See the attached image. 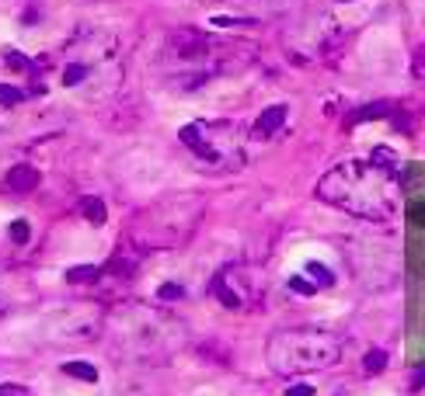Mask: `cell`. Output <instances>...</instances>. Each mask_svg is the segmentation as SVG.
<instances>
[{
    "label": "cell",
    "mask_w": 425,
    "mask_h": 396,
    "mask_svg": "<svg viewBox=\"0 0 425 396\" xmlns=\"http://www.w3.org/2000/svg\"><path fill=\"white\" fill-rule=\"evenodd\" d=\"M317 195L345 212L370 219V223H387L397 209V174L383 170L380 163L366 160H348L335 167L332 174L321 177Z\"/></svg>",
    "instance_id": "cell-1"
},
{
    "label": "cell",
    "mask_w": 425,
    "mask_h": 396,
    "mask_svg": "<svg viewBox=\"0 0 425 396\" xmlns=\"http://www.w3.org/2000/svg\"><path fill=\"white\" fill-rule=\"evenodd\" d=\"M223 49H227L223 42H212L210 35H203L196 28H178V32H171L164 49H161V74L178 91H196L212 74H220L223 66H237L241 63V59L220 56Z\"/></svg>",
    "instance_id": "cell-2"
},
{
    "label": "cell",
    "mask_w": 425,
    "mask_h": 396,
    "mask_svg": "<svg viewBox=\"0 0 425 396\" xmlns=\"http://www.w3.org/2000/svg\"><path fill=\"white\" fill-rule=\"evenodd\" d=\"M199 216H203V202L196 195L161 198V202H154L150 209H143L136 216V223L126 230V237L140 247V254L181 247L185 240L192 237Z\"/></svg>",
    "instance_id": "cell-3"
},
{
    "label": "cell",
    "mask_w": 425,
    "mask_h": 396,
    "mask_svg": "<svg viewBox=\"0 0 425 396\" xmlns=\"http://www.w3.org/2000/svg\"><path fill=\"white\" fill-rule=\"evenodd\" d=\"M341 358V341L328 330H279L268 341V368L276 375H300V372H321L332 368Z\"/></svg>",
    "instance_id": "cell-4"
},
{
    "label": "cell",
    "mask_w": 425,
    "mask_h": 396,
    "mask_svg": "<svg viewBox=\"0 0 425 396\" xmlns=\"http://www.w3.org/2000/svg\"><path fill=\"white\" fill-rule=\"evenodd\" d=\"M112 334L119 337V344L126 348V355L140 358H168L174 348V337L168 330H178L164 313H143V310H119L108 320Z\"/></svg>",
    "instance_id": "cell-5"
},
{
    "label": "cell",
    "mask_w": 425,
    "mask_h": 396,
    "mask_svg": "<svg viewBox=\"0 0 425 396\" xmlns=\"http://www.w3.org/2000/svg\"><path fill=\"white\" fill-rule=\"evenodd\" d=\"M178 139L220 170L244 167V132L234 122H192L178 132Z\"/></svg>",
    "instance_id": "cell-6"
},
{
    "label": "cell",
    "mask_w": 425,
    "mask_h": 396,
    "mask_svg": "<svg viewBox=\"0 0 425 396\" xmlns=\"http://www.w3.org/2000/svg\"><path fill=\"white\" fill-rule=\"evenodd\" d=\"M49 327L56 330V337H77V341H91L101 330V313L94 310V303H77L74 310H63L49 320Z\"/></svg>",
    "instance_id": "cell-7"
},
{
    "label": "cell",
    "mask_w": 425,
    "mask_h": 396,
    "mask_svg": "<svg viewBox=\"0 0 425 396\" xmlns=\"http://www.w3.org/2000/svg\"><path fill=\"white\" fill-rule=\"evenodd\" d=\"M248 275H251V268H244V264H234V268L220 272V278L230 285V292L241 299V306H248L251 299H258V292H261L258 278H248Z\"/></svg>",
    "instance_id": "cell-8"
},
{
    "label": "cell",
    "mask_w": 425,
    "mask_h": 396,
    "mask_svg": "<svg viewBox=\"0 0 425 396\" xmlns=\"http://www.w3.org/2000/svg\"><path fill=\"white\" fill-rule=\"evenodd\" d=\"M39 181H42V174H39L35 167H28V163H18V167H11V174H7V188H11V192H18V195L35 192V188H39Z\"/></svg>",
    "instance_id": "cell-9"
},
{
    "label": "cell",
    "mask_w": 425,
    "mask_h": 396,
    "mask_svg": "<svg viewBox=\"0 0 425 396\" xmlns=\"http://www.w3.org/2000/svg\"><path fill=\"white\" fill-rule=\"evenodd\" d=\"M283 122H286V105H268V108L258 115L255 129H251V139H268L272 132H279Z\"/></svg>",
    "instance_id": "cell-10"
},
{
    "label": "cell",
    "mask_w": 425,
    "mask_h": 396,
    "mask_svg": "<svg viewBox=\"0 0 425 396\" xmlns=\"http://www.w3.org/2000/svg\"><path fill=\"white\" fill-rule=\"evenodd\" d=\"M210 296L216 299V303H220V306H227V310H241V299L230 292V285H227V281H223L220 275L210 281Z\"/></svg>",
    "instance_id": "cell-11"
},
{
    "label": "cell",
    "mask_w": 425,
    "mask_h": 396,
    "mask_svg": "<svg viewBox=\"0 0 425 396\" xmlns=\"http://www.w3.org/2000/svg\"><path fill=\"white\" fill-rule=\"evenodd\" d=\"M81 212H84V219L91 223V226H101V223L108 219V209H105V202H101V198H84Z\"/></svg>",
    "instance_id": "cell-12"
},
{
    "label": "cell",
    "mask_w": 425,
    "mask_h": 396,
    "mask_svg": "<svg viewBox=\"0 0 425 396\" xmlns=\"http://www.w3.org/2000/svg\"><path fill=\"white\" fill-rule=\"evenodd\" d=\"M394 112H390V105L380 101V105H366V108H359L356 115H352V125H359V122H373V119H390Z\"/></svg>",
    "instance_id": "cell-13"
},
{
    "label": "cell",
    "mask_w": 425,
    "mask_h": 396,
    "mask_svg": "<svg viewBox=\"0 0 425 396\" xmlns=\"http://www.w3.org/2000/svg\"><path fill=\"white\" fill-rule=\"evenodd\" d=\"M63 372H67V375H74V379H84V383H94V379H98V368H94V365H87V361H67V365H63Z\"/></svg>",
    "instance_id": "cell-14"
},
{
    "label": "cell",
    "mask_w": 425,
    "mask_h": 396,
    "mask_svg": "<svg viewBox=\"0 0 425 396\" xmlns=\"http://www.w3.org/2000/svg\"><path fill=\"white\" fill-rule=\"evenodd\" d=\"M98 275H101V268H94V264H77V268L67 272V281H70V285H84V281H94Z\"/></svg>",
    "instance_id": "cell-15"
},
{
    "label": "cell",
    "mask_w": 425,
    "mask_h": 396,
    "mask_svg": "<svg viewBox=\"0 0 425 396\" xmlns=\"http://www.w3.org/2000/svg\"><path fill=\"white\" fill-rule=\"evenodd\" d=\"M21 98H25V94H21L18 87H11V83H0V108H14Z\"/></svg>",
    "instance_id": "cell-16"
},
{
    "label": "cell",
    "mask_w": 425,
    "mask_h": 396,
    "mask_svg": "<svg viewBox=\"0 0 425 396\" xmlns=\"http://www.w3.org/2000/svg\"><path fill=\"white\" fill-rule=\"evenodd\" d=\"M157 299H161V303H174V299H185V285H174V281L161 285V289H157Z\"/></svg>",
    "instance_id": "cell-17"
},
{
    "label": "cell",
    "mask_w": 425,
    "mask_h": 396,
    "mask_svg": "<svg viewBox=\"0 0 425 396\" xmlns=\"http://www.w3.org/2000/svg\"><path fill=\"white\" fill-rule=\"evenodd\" d=\"M363 368H366V375H377V372H383V368H387V355H383V351H370V355H366V361H363Z\"/></svg>",
    "instance_id": "cell-18"
},
{
    "label": "cell",
    "mask_w": 425,
    "mask_h": 396,
    "mask_svg": "<svg viewBox=\"0 0 425 396\" xmlns=\"http://www.w3.org/2000/svg\"><path fill=\"white\" fill-rule=\"evenodd\" d=\"M412 77L425 80V45H419V49H415V56H412Z\"/></svg>",
    "instance_id": "cell-19"
},
{
    "label": "cell",
    "mask_w": 425,
    "mask_h": 396,
    "mask_svg": "<svg viewBox=\"0 0 425 396\" xmlns=\"http://www.w3.org/2000/svg\"><path fill=\"white\" fill-rule=\"evenodd\" d=\"M307 272H310V275H317V285H335L332 272H328L324 264H317V261H310V264H307Z\"/></svg>",
    "instance_id": "cell-20"
},
{
    "label": "cell",
    "mask_w": 425,
    "mask_h": 396,
    "mask_svg": "<svg viewBox=\"0 0 425 396\" xmlns=\"http://www.w3.org/2000/svg\"><path fill=\"white\" fill-rule=\"evenodd\" d=\"M28 237H32V230H28V223H25V219L11 223V240H14V243H28Z\"/></svg>",
    "instance_id": "cell-21"
},
{
    "label": "cell",
    "mask_w": 425,
    "mask_h": 396,
    "mask_svg": "<svg viewBox=\"0 0 425 396\" xmlns=\"http://www.w3.org/2000/svg\"><path fill=\"white\" fill-rule=\"evenodd\" d=\"M255 21H237V18H212V28H251Z\"/></svg>",
    "instance_id": "cell-22"
},
{
    "label": "cell",
    "mask_w": 425,
    "mask_h": 396,
    "mask_svg": "<svg viewBox=\"0 0 425 396\" xmlns=\"http://www.w3.org/2000/svg\"><path fill=\"white\" fill-rule=\"evenodd\" d=\"M408 219H412L415 226H425V202H415V205L408 209Z\"/></svg>",
    "instance_id": "cell-23"
},
{
    "label": "cell",
    "mask_w": 425,
    "mask_h": 396,
    "mask_svg": "<svg viewBox=\"0 0 425 396\" xmlns=\"http://www.w3.org/2000/svg\"><path fill=\"white\" fill-rule=\"evenodd\" d=\"M7 63H11L14 70H32V59H25L21 52H11V56H7Z\"/></svg>",
    "instance_id": "cell-24"
},
{
    "label": "cell",
    "mask_w": 425,
    "mask_h": 396,
    "mask_svg": "<svg viewBox=\"0 0 425 396\" xmlns=\"http://www.w3.org/2000/svg\"><path fill=\"white\" fill-rule=\"evenodd\" d=\"M290 289L300 292V296H310V292H314V285H310V281H303V278H290Z\"/></svg>",
    "instance_id": "cell-25"
},
{
    "label": "cell",
    "mask_w": 425,
    "mask_h": 396,
    "mask_svg": "<svg viewBox=\"0 0 425 396\" xmlns=\"http://www.w3.org/2000/svg\"><path fill=\"white\" fill-rule=\"evenodd\" d=\"M408 390H412V393H422V390H425V365L415 372V375H412V386H408Z\"/></svg>",
    "instance_id": "cell-26"
},
{
    "label": "cell",
    "mask_w": 425,
    "mask_h": 396,
    "mask_svg": "<svg viewBox=\"0 0 425 396\" xmlns=\"http://www.w3.org/2000/svg\"><path fill=\"white\" fill-rule=\"evenodd\" d=\"M0 396H32V393H28L25 386H11V383H7V386H0Z\"/></svg>",
    "instance_id": "cell-27"
},
{
    "label": "cell",
    "mask_w": 425,
    "mask_h": 396,
    "mask_svg": "<svg viewBox=\"0 0 425 396\" xmlns=\"http://www.w3.org/2000/svg\"><path fill=\"white\" fill-rule=\"evenodd\" d=\"M286 396H314V386H293V390H286Z\"/></svg>",
    "instance_id": "cell-28"
},
{
    "label": "cell",
    "mask_w": 425,
    "mask_h": 396,
    "mask_svg": "<svg viewBox=\"0 0 425 396\" xmlns=\"http://www.w3.org/2000/svg\"><path fill=\"white\" fill-rule=\"evenodd\" d=\"M341 4H348V0H341Z\"/></svg>",
    "instance_id": "cell-29"
},
{
    "label": "cell",
    "mask_w": 425,
    "mask_h": 396,
    "mask_svg": "<svg viewBox=\"0 0 425 396\" xmlns=\"http://www.w3.org/2000/svg\"><path fill=\"white\" fill-rule=\"evenodd\" d=\"M206 4H210V0H206Z\"/></svg>",
    "instance_id": "cell-30"
}]
</instances>
